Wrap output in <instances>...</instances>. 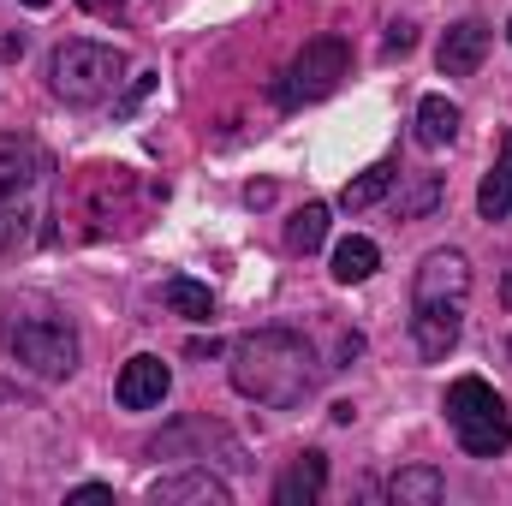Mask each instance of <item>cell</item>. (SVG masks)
Returning a JSON list of instances; mask_svg holds the SVG:
<instances>
[{"label": "cell", "mask_w": 512, "mask_h": 506, "mask_svg": "<svg viewBox=\"0 0 512 506\" xmlns=\"http://www.w3.org/2000/svg\"><path fill=\"white\" fill-rule=\"evenodd\" d=\"M227 364H233V387L256 405H268V411L304 405L316 393V376H322L316 346L292 328H256L245 340H233Z\"/></svg>", "instance_id": "obj_1"}, {"label": "cell", "mask_w": 512, "mask_h": 506, "mask_svg": "<svg viewBox=\"0 0 512 506\" xmlns=\"http://www.w3.org/2000/svg\"><path fill=\"white\" fill-rule=\"evenodd\" d=\"M0 346L18 370H30L42 381H66L78 370V322L48 292H6Z\"/></svg>", "instance_id": "obj_2"}, {"label": "cell", "mask_w": 512, "mask_h": 506, "mask_svg": "<svg viewBox=\"0 0 512 506\" xmlns=\"http://www.w3.org/2000/svg\"><path fill=\"white\" fill-rule=\"evenodd\" d=\"M465 304H471V262L465 251H429L411 280V340L435 364L459 346L465 334Z\"/></svg>", "instance_id": "obj_3"}, {"label": "cell", "mask_w": 512, "mask_h": 506, "mask_svg": "<svg viewBox=\"0 0 512 506\" xmlns=\"http://www.w3.org/2000/svg\"><path fill=\"white\" fill-rule=\"evenodd\" d=\"M48 149L36 137H0V256L24 251L48 197Z\"/></svg>", "instance_id": "obj_4"}, {"label": "cell", "mask_w": 512, "mask_h": 506, "mask_svg": "<svg viewBox=\"0 0 512 506\" xmlns=\"http://www.w3.org/2000/svg\"><path fill=\"white\" fill-rule=\"evenodd\" d=\"M126 72L131 66H126L120 48L84 42V36H72V42H60L48 54V90L66 108H102V102H114V90L126 84Z\"/></svg>", "instance_id": "obj_5"}, {"label": "cell", "mask_w": 512, "mask_h": 506, "mask_svg": "<svg viewBox=\"0 0 512 506\" xmlns=\"http://www.w3.org/2000/svg\"><path fill=\"white\" fill-rule=\"evenodd\" d=\"M441 411H447V423H453V435H459V447H465L471 459H501L512 447L507 399H501L483 376H459L447 387Z\"/></svg>", "instance_id": "obj_6"}, {"label": "cell", "mask_w": 512, "mask_h": 506, "mask_svg": "<svg viewBox=\"0 0 512 506\" xmlns=\"http://www.w3.org/2000/svg\"><path fill=\"white\" fill-rule=\"evenodd\" d=\"M346 72H352V48H346V36H316V42H304V54L280 72L274 102H280L286 114H292V108H310V102L334 96Z\"/></svg>", "instance_id": "obj_7"}, {"label": "cell", "mask_w": 512, "mask_h": 506, "mask_svg": "<svg viewBox=\"0 0 512 506\" xmlns=\"http://www.w3.org/2000/svg\"><path fill=\"white\" fill-rule=\"evenodd\" d=\"M483 54H489V24L483 18H459V24H447V36L435 48V66H441V78H471L483 66Z\"/></svg>", "instance_id": "obj_8"}, {"label": "cell", "mask_w": 512, "mask_h": 506, "mask_svg": "<svg viewBox=\"0 0 512 506\" xmlns=\"http://www.w3.org/2000/svg\"><path fill=\"white\" fill-rule=\"evenodd\" d=\"M167 387H173L167 364H161V358H149V352H137L126 370H120V381H114V399H120L126 411H155V405L167 399Z\"/></svg>", "instance_id": "obj_9"}, {"label": "cell", "mask_w": 512, "mask_h": 506, "mask_svg": "<svg viewBox=\"0 0 512 506\" xmlns=\"http://www.w3.org/2000/svg\"><path fill=\"white\" fill-rule=\"evenodd\" d=\"M149 501L155 506H227L233 489L221 477H209V471H179V477L149 483Z\"/></svg>", "instance_id": "obj_10"}, {"label": "cell", "mask_w": 512, "mask_h": 506, "mask_svg": "<svg viewBox=\"0 0 512 506\" xmlns=\"http://www.w3.org/2000/svg\"><path fill=\"white\" fill-rule=\"evenodd\" d=\"M328 489V453H298L274 483V506H316Z\"/></svg>", "instance_id": "obj_11"}, {"label": "cell", "mask_w": 512, "mask_h": 506, "mask_svg": "<svg viewBox=\"0 0 512 506\" xmlns=\"http://www.w3.org/2000/svg\"><path fill=\"white\" fill-rule=\"evenodd\" d=\"M477 215L483 221H507L512 215V137L495 143V161H489V173L477 185Z\"/></svg>", "instance_id": "obj_12"}, {"label": "cell", "mask_w": 512, "mask_h": 506, "mask_svg": "<svg viewBox=\"0 0 512 506\" xmlns=\"http://www.w3.org/2000/svg\"><path fill=\"white\" fill-rule=\"evenodd\" d=\"M387 501L393 506H441L447 501V477L435 465H405V471H393Z\"/></svg>", "instance_id": "obj_13"}, {"label": "cell", "mask_w": 512, "mask_h": 506, "mask_svg": "<svg viewBox=\"0 0 512 506\" xmlns=\"http://www.w3.org/2000/svg\"><path fill=\"white\" fill-rule=\"evenodd\" d=\"M441 197H447L441 173H405V185H399L393 209H399V221H429V215L441 209Z\"/></svg>", "instance_id": "obj_14"}, {"label": "cell", "mask_w": 512, "mask_h": 506, "mask_svg": "<svg viewBox=\"0 0 512 506\" xmlns=\"http://www.w3.org/2000/svg\"><path fill=\"white\" fill-rule=\"evenodd\" d=\"M453 137H459V102L423 96V102H417V143H423V149H447Z\"/></svg>", "instance_id": "obj_15"}, {"label": "cell", "mask_w": 512, "mask_h": 506, "mask_svg": "<svg viewBox=\"0 0 512 506\" xmlns=\"http://www.w3.org/2000/svg\"><path fill=\"white\" fill-rule=\"evenodd\" d=\"M376 268H382V251H376V239L352 233V239H340V245H334V280H340V286H358V280H370Z\"/></svg>", "instance_id": "obj_16"}, {"label": "cell", "mask_w": 512, "mask_h": 506, "mask_svg": "<svg viewBox=\"0 0 512 506\" xmlns=\"http://www.w3.org/2000/svg\"><path fill=\"white\" fill-rule=\"evenodd\" d=\"M161 298H167V310L185 316V322H209V316H215V292H209L203 280H191V274H173V280L161 286Z\"/></svg>", "instance_id": "obj_17"}, {"label": "cell", "mask_w": 512, "mask_h": 506, "mask_svg": "<svg viewBox=\"0 0 512 506\" xmlns=\"http://www.w3.org/2000/svg\"><path fill=\"white\" fill-rule=\"evenodd\" d=\"M322 239H328V203H304V209L286 221V251L310 256V251H322Z\"/></svg>", "instance_id": "obj_18"}, {"label": "cell", "mask_w": 512, "mask_h": 506, "mask_svg": "<svg viewBox=\"0 0 512 506\" xmlns=\"http://www.w3.org/2000/svg\"><path fill=\"white\" fill-rule=\"evenodd\" d=\"M393 179H399V167H393V161H376V167H364V173L340 191V203H346V209H376L387 191H393Z\"/></svg>", "instance_id": "obj_19"}, {"label": "cell", "mask_w": 512, "mask_h": 506, "mask_svg": "<svg viewBox=\"0 0 512 506\" xmlns=\"http://www.w3.org/2000/svg\"><path fill=\"white\" fill-rule=\"evenodd\" d=\"M382 48H387V54H411V48H417V24H405V18H399V24H387Z\"/></svg>", "instance_id": "obj_20"}, {"label": "cell", "mask_w": 512, "mask_h": 506, "mask_svg": "<svg viewBox=\"0 0 512 506\" xmlns=\"http://www.w3.org/2000/svg\"><path fill=\"white\" fill-rule=\"evenodd\" d=\"M149 90H155V78H149V72H137V78H131V90H126V96H120V102H114V114L126 120V114H131V108H137V102H143V96H149Z\"/></svg>", "instance_id": "obj_21"}, {"label": "cell", "mask_w": 512, "mask_h": 506, "mask_svg": "<svg viewBox=\"0 0 512 506\" xmlns=\"http://www.w3.org/2000/svg\"><path fill=\"white\" fill-rule=\"evenodd\" d=\"M66 501H114V489H108V483H78Z\"/></svg>", "instance_id": "obj_22"}, {"label": "cell", "mask_w": 512, "mask_h": 506, "mask_svg": "<svg viewBox=\"0 0 512 506\" xmlns=\"http://www.w3.org/2000/svg\"><path fill=\"white\" fill-rule=\"evenodd\" d=\"M84 12H96V18H120L126 12V0H78Z\"/></svg>", "instance_id": "obj_23"}, {"label": "cell", "mask_w": 512, "mask_h": 506, "mask_svg": "<svg viewBox=\"0 0 512 506\" xmlns=\"http://www.w3.org/2000/svg\"><path fill=\"white\" fill-rule=\"evenodd\" d=\"M245 203H251V209H262V203H274V185H251V191H245Z\"/></svg>", "instance_id": "obj_24"}, {"label": "cell", "mask_w": 512, "mask_h": 506, "mask_svg": "<svg viewBox=\"0 0 512 506\" xmlns=\"http://www.w3.org/2000/svg\"><path fill=\"white\" fill-rule=\"evenodd\" d=\"M185 352H191V358H215V352H221V340H191Z\"/></svg>", "instance_id": "obj_25"}, {"label": "cell", "mask_w": 512, "mask_h": 506, "mask_svg": "<svg viewBox=\"0 0 512 506\" xmlns=\"http://www.w3.org/2000/svg\"><path fill=\"white\" fill-rule=\"evenodd\" d=\"M501 304L512 310V268H507V280H501Z\"/></svg>", "instance_id": "obj_26"}, {"label": "cell", "mask_w": 512, "mask_h": 506, "mask_svg": "<svg viewBox=\"0 0 512 506\" xmlns=\"http://www.w3.org/2000/svg\"><path fill=\"white\" fill-rule=\"evenodd\" d=\"M24 6H48V0H24Z\"/></svg>", "instance_id": "obj_27"}, {"label": "cell", "mask_w": 512, "mask_h": 506, "mask_svg": "<svg viewBox=\"0 0 512 506\" xmlns=\"http://www.w3.org/2000/svg\"><path fill=\"white\" fill-rule=\"evenodd\" d=\"M507 36H512V24H507Z\"/></svg>", "instance_id": "obj_28"}]
</instances>
